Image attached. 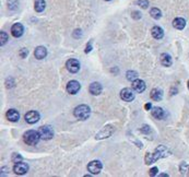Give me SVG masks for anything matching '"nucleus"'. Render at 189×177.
Returning <instances> with one entry per match:
<instances>
[{"mask_svg": "<svg viewBox=\"0 0 189 177\" xmlns=\"http://www.w3.org/2000/svg\"><path fill=\"white\" fill-rule=\"evenodd\" d=\"M170 154H171V152L165 148V146H158V148L155 149V151H154L153 153H150V152H148V153L146 154L144 161H146V164L150 165V164H152V163L156 162L158 158H166V156H168Z\"/></svg>", "mask_w": 189, "mask_h": 177, "instance_id": "f257e3e1", "label": "nucleus"}, {"mask_svg": "<svg viewBox=\"0 0 189 177\" xmlns=\"http://www.w3.org/2000/svg\"><path fill=\"white\" fill-rule=\"evenodd\" d=\"M39 139H42L41 134L36 130H29L23 134V141L29 146H36L39 143Z\"/></svg>", "mask_w": 189, "mask_h": 177, "instance_id": "f03ea898", "label": "nucleus"}, {"mask_svg": "<svg viewBox=\"0 0 189 177\" xmlns=\"http://www.w3.org/2000/svg\"><path fill=\"white\" fill-rule=\"evenodd\" d=\"M90 114H91V109L88 105H79L74 108L73 110V115L80 120H86L90 117Z\"/></svg>", "mask_w": 189, "mask_h": 177, "instance_id": "7ed1b4c3", "label": "nucleus"}, {"mask_svg": "<svg viewBox=\"0 0 189 177\" xmlns=\"http://www.w3.org/2000/svg\"><path fill=\"white\" fill-rule=\"evenodd\" d=\"M39 132L43 140H50L54 137V130L50 126H42L39 127Z\"/></svg>", "mask_w": 189, "mask_h": 177, "instance_id": "20e7f679", "label": "nucleus"}, {"mask_svg": "<svg viewBox=\"0 0 189 177\" xmlns=\"http://www.w3.org/2000/svg\"><path fill=\"white\" fill-rule=\"evenodd\" d=\"M66 68L71 73H77L80 70V62L77 59H69L66 62Z\"/></svg>", "mask_w": 189, "mask_h": 177, "instance_id": "39448f33", "label": "nucleus"}, {"mask_svg": "<svg viewBox=\"0 0 189 177\" xmlns=\"http://www.w3.org/2000/svg\"><path fill=\"white\" fill-rule=\"evenodd\" d=\"M103 168V165H102V163L100 161H92V162L89 163V165H88V171L92 174L96 175V174H100L101 171Z\"/></svg>", "mask_w": 189, "mask_h": 177, "instance_id": "423d86ee", "label": "nucleus"}, {"mask_svg": "<svg viewBox=\"0 0 189 177\" xmlns=\"http://www.w3.org/2000/svg\"><path fill=\"white\" fill-rule=\"evenodd\" d=\"M29 171V164L24 162H19L15 163V165L13 166V172L17 175H24L27 174Z\"/></svg>", "mask_w": 189, "mask_h": 177, "instance_id": "0eeeda50", "label": "nucleus"}, {"mask_svg": "<svg viewBox=\"0 0 189 177\" xmlns=\"http://www.w3.org/2000/svg\"><path fill=\"white\" fill-rule=\"evenodd\" d=\"M39 118H41L39 113H37L36 110H30V112L27 113L25 116H24L25 121L29 122V124H35V122L39 121Z\"/></svg>", "mask_w": 189, "mask_h": 177, "instance_id": "6e6552de", "label": "nucleus"}, {"mask_svg": "<svg viewBox=\"0 0 189 177\" xmlns=\"http://www.w3.org/2000/svg\"><path fill=\"white\" fill-rule=\"evenodd\" d=\"M81 88V84L77 81V80H71L68 82L67 84V92L69 94H77Z\"/></svg>", "mask_w": 189, "mask_h": 177, "instance_id": "1a4fd4ad", "label": "nucleus"}, {"mask_svg": "<svg viewBox=\"0 0 189 177\" xmlns=\"http://www.w3.org/2000/svg\"><path fill=\"white\" fill-rule=\"evenodd\" d=\"M120 97L125 102H131V101L134 100V91H132L131 88H122L121 91H120Z\"/></svg>", "mask_w": 189, "mask_h": 177, "instance_id": "9d476101", "label": "nucleus"}, {"mask_svg": "<svg viewBox=\"0 0 189 177\" xmlns=\"http://www.w3.org/2000/svg\"><path fill=\"white\" fill-rule=\"evenodd\" d=\"M23 32H24V27L21 23H14L12 25L11 34L14 36V37H17V39L21 37V36L23 35Z\"/></svg>", "mask_w": 189, "mask_h": 177, "instance_id": "9b49d317", "label": "nucleus"}, {"mask_svg": "<svg viewBox=\"0 0 189 177\" xmlns=\"http://www.w3.org/2000/svg\"><path fill=\"white\" fill-rule=\"evenodd\" d=\"M132 88H134V91L138 92V93H142L146 91V85L142 80L136 79L134 81H132Z\"/></svg>", "mask_w": 189, "mask_h": 177, "instance_id": "f8f14e48", "label": "nucleus"}, {"mask_svg": "<svg viewBox=\"0 0 189 177\" xmlns=\"http://www.w3.org/2000/svg\"><path fill=\"white\" fill-rule=\"evenodd\" d=\"M114 132V128L112 126H106L103 129L101 130L97 134H96V139H104V138H108L110 134Z\"/></svg>", "mask_w": 189, "mask_h": 177, "instance_id": "ddd939ff", "label": "nucleus"}, {"mask_svg": "<svg viewBox=\"0 0 189 177\" xmlns=\"http://www.w3.org/2000/svg\"><path fill=\"white\" fill-rule=\"evenodd\" d=\"M6 117H7L8 120H10V121L12 122H15L18 121V120L20 119V113L18 112L17 109H9L7 112V114H6Z\"/></svg>", "mask_w": 189, "mask_h": 177, "instance_id": "4468645a", "label": "nucleus"}, {"mask_svg": "<svg viewBox=\"0 0 189 177\" xmlns=\"http://www.w3.org/2000/svg\"><path fill=\"white\" fill-rule=\"evenodd\" d=\"M102 90H103V88H102L101 83H98V82H93V83L90 84L89 91L92 95H100L102 93Z\"/></svg>", "mask_w": 189, "mask_h": 177, "instance_id": "2eb2a0df", "label": "nucleus"}, {"mask_svg": "<svg viewBox=\"0 0 189 177\" xmlns=\"http://www.w3.org/2000/svg\"><path fill=\"white\" fill-rule=\"evenodd\" d=\"M34 56H35V58H37L39 60L44 59L47 56V49L44 46H39V47H36L35 50H34Z\"/></svg>", "mask_w": 189, "mask_h": 177, "instance_id": "dca6fc26", "label": "nucleus"}, {"mask_svg": "<svg viewBox=\"0 0 189 177\" xmlns=\"http://www.w3.org/2000/svg\"><path fill=\"white\" fill-rule=\"evenodd\" d=\"M152 116H153L154 118H156V119H163V118H165L166 113L163 108L156 106V107L152 108Z\"/></svg>", "mask_w": 189, "mask_h": 177, "instance_id": "f3484780", "label": "nucleus"}, {"mask_svg": "<svg viewBox=\"0 0 189 177\" xmlns=\"http://www.w3.org/2000/svg\"><path fill=\"white\" fill-rule=\"evenodd\" d=\"M151 34H152V36H153L154 39H163V36H164V31H163V29L160 27H153L152 30H151Z\"/></svg>", "mask_w": 189, "mask_h": 177, "instance_id": "a211bd4d", "label": "nucleus"}, {"mask_svg": "<svg viewBox=\"0 0 189 177\" xmlns=\"http://www.w3.org/2000/svg\"><path fill=\"white\" fill-rule=\"evenodd\" d=\"M173 27L177 30H184V27H186V20L183 18H176L173 21Z\"/></svg>", "mask_w": 189, "mask_h": 177, "instance_id": "6ab92c4d", "label": "nucleus"}, {"mask_svg": "<svg viewBox=\"0 0 189 177\" xmlns=\"http://www.w3.org/2000/svg\"><path fill=\"white\" fill-rule=\"evenodd\" d=\"M161 64H162L164 67H171L173 64L172 57H171L168 54H162V55H161Z\"/></svg>", "mask_w": 189, "mask_h": 177, "instance_id": "aec40b11", "label": "nucleus"}, {"mask_svg": "<svg viewBox=\"0 0 189 177\" xmlns=\"http://www.w3.org/2000/svg\"><path fill=\"white\" fill-rule=\"evenodd\" d=\"M150 96L153 101H161L163 98V92L161 91L160 88H153L151 91Z\"/></svg>", "mask_w": 189, "mask_h": 177, "instance_id": "412c9836", "label": "nucleus"}, {"mask_svg": "<svg viewBox=\"0 0 189 177\" xmlns=\"http://www.w3.org/2000/svg\"><path fill=\"white\" fill-rule=\"evenodd\" d=\"M46 3L44 0H35V3H34V8H35L36 12H43L45 10Z\"/></svg>", "mask_w": 189, "mask_h": 177, "instance_id": "4be33fe9", "label": "nucleus"}, {"mask_svg": "<svg viewBox=\"0 0 189 177\" xmlns=\"http://www.w3.org/2000/svg\"><path fill=\"white\" fill-rule=\"evenodd\" d=\"M150 14H151V17L153 18V19L158 20L161 17H162V12H161V10L158 9V8H152L151 11H150Z\"/></svg>", "mask_w": 189, "mask_h": 177, "instance_id": "5701e85b", "label": "nucleus"}, {"mask_svg": "<svg viewBox=\"0 0 189 177\" xmlns=\"http://www.w3.org/2000/svg\"><path fill=\"white\" fill-rule=\"evenodd\" d=\"M126 77H127V79L129 80V81H134L136 79H138V73H137L136 71H132V70H129V71H127V73H126Z\"/></svg>", "mask_w": 189, "mask_h": 177, "instance_id": "b1692460", "label": "nucleus"}, {"mask_svg": "<svg viewBox=\"0 0 189 177\" xmlns=\"http://www.w3.org/2000/svg\"><path fill=\"white\" fill-rule=\"evenodd\" d=\"M179 171H180V173H182V175H187L189 173V165L188 164H186L185 162L180 163Z\"/></svg>", "mask_w": 189, "mask_h": 177, "instance_id": "393cba45", "label": "nucleus"}, {"mask_svg": "<svg viewBox=\"0 0 189 177\" xmlns=\"http://www.w3.org/2000/svg\"><path fill=\"white\" fill-rule=\"evenodd\" d=\"M0 39H1V46H3L6 43H7L8 35H7V33H6V32H3V31L0 32Z\"/></svg>", "mask_w": 189, "mask_h": 177, "instance_id": "a878e982", "label": "nucleus"}, {"mask_svg": "<svg viewBox=\"0 0 189 177\" xmlns=\"http://www.w3.org/2000/svg\"><path fill=\"white\" fill-rule=\"evenodd\" d=\"M137 5L139 6V7H141L142 9H146L149 7V1L148 0H138Z\"/></svg>", "mask_w": 189, "mask_h": 177, "instance_id": "bb28decb", "label": "nucleus"}, {"mask_svg": "<svg viewBox=\"0 0 189 177\" xmlns=\"http://www.w3.org/2000/svg\"><path fill=\"white\" fill-rule=\"evenodd\" d=\"M12 162L13 163H19V162H22V156L18 153H13L12 154V158H11Z\"/></svg>", "mask_w": 189, "mask_h": 177, "instance_id": "cd10ccee", "label": "nucleus"}, {"mask_svg": "<svg viewBox=\"0 0 189 177\" xmlns=\"http://www.w3.org/2000/svg\"><path fill=\"white\" fill-rule=\"evenodd\" d=\"M27 55H29V49L27 48H22L20 50V57L21 58H27Z\"/></svg>", "mask_w": 189, "mask_h": 177, "instance_id": "c85d7f7f", "label": "nucleus"}, {"mask_svg": "<svg viewBox=\"0 0 189 177\" xmlns=\"http://www.w3.org/2000/svg\"><path fill=\"white\" fill-rule=\"evenodd\" d=\"M140 131H141L142 134H150V132H151V128L149 127L148 125H143V126L141 127V129H140Z\"/></svg>", "mask_w": 189, "mask_h": 177, "instance_id": "c756f323", "label": "nucleus"}, {"mask_svg": "<svg viewBox=\"0 0 189 177\" xmlns=\"http://www.w3.org/2000/svg\"><path fill=\"white\" fill-rule=\"evenodd\" d=\"M72 36H73L74 39H80L82 36V31L81 30H76V31L73 32V34H72Z\"/></svg>", "mask_w": 189, "mask_h": 177, "instance_id": "7c9ffc66", "label": "nucleus"}, {"mask_svg": "<svg viewBox=\"0 0 189 177\" xmlns=\"http://www.w3.org/2000/svg\"><path fill=\"white\" fill-rule=\"evenodd\" d=\"M141 13H140L139 11H134L132 12V18H134V20H139V19H141Z\"/></svg>", "mask_w": 189, "mask_h": 177, "instance_id": "2f4dec72", "label": "nucleus"}, {"mask_svg": "<svg viewBox=\"0 0 189 177\" xmlns=\"http://www.w3.org/2000/svg\"><path fill=\"white\" fill-rule=\"evenodd\" d=\"M158 167H152L150 170V176H155V175L158 174Z\"/></svg>", "mask_w": 189, "mask_h": 177, "instance_id": "473e14b6", "label": "nucleus"}, {"mask_svg": "<svg viewBox=\"0 0 189 177\" xmlns=\"http://www.w3.org/2000/svg\"><path fill=\"white\" fill-rule=\"evenodd\" d=\"M91 50H92V45L89 43L88 45H86V48H85V50H84V53H85V54H89L90 51H91Z\"/></svg>", "mask_w": 189, "mask_h": 177, "instance_id": "72a5a7b5", "label": "nucleus"}, {"mask_svg": "<svg viewBox=\"0 0 189 177\" xmlns=\"http://www.w3.org/2000/svg\"><path fill=\"white\" fill-rule=\"evenodd\" d=\"M151 107H152V106H151V103H148V104H146V106H144V108H146V110L151 109Z\"/></svg>", "mask_w": 189, "mask_h": 177, "instance_id": "f704fd0d", "label": "nucleus"}, {"mask_svg": "<svg viewBox=\"0 0 189 177\" xmlns=\"http://www.w3.org/2000/svg\"><path fill=\"white\" fill-rule=\"evenodd\" d=\"M160 176H168L167 174H160Z\"/></svg>", "mask_w": 189, "mask_h": 177, "instance_id": "c9c22d12", "label": "nucleus"}, {"mask_svg": "<svg viewBox=\"0 0 189 177\" xmlns=\"http://www.w3.org/2000/svg\"><path fill=\"white\" fill-rule=\"evenodd\" d=\"M187 84H188V88H189V80H188V83H187Z\"/></svg>", "mask_w": 189, "mask_h": 177, "instance_id": "e433bc0d", "label": "nucleus"}, {"mask_svg": "<svg viewBox=\"0 0 189 177\" xmlns=\"http://www.w3.org/2000/svg\"><path fill=\"white\" fill-rule=\"evenodd\" d=\"M105 1H110V0H105Z\"/></svg>", "mask_w": 189, "mask_h": 177, "instance_id": "4c0bfd02", "label": "nucleus"}]
</instances>
